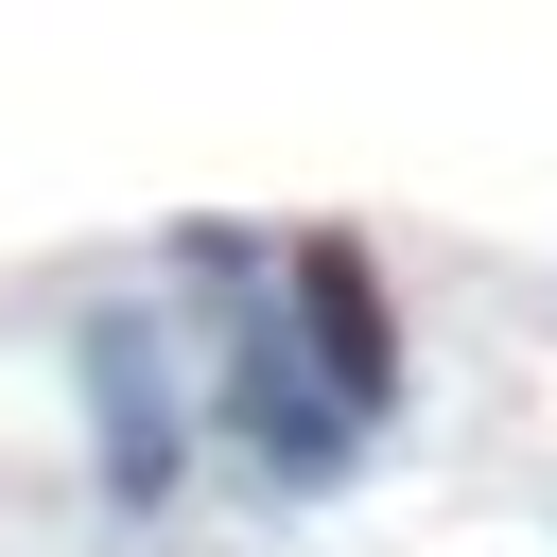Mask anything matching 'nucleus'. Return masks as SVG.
<instances>
[{
  "mask_svg": "<svg viewBox=\"0 0 557 557\" xmlns=\"http://www.w3.org/2000/svg\"><path fill=\"white\" fill-rule=\"evenodd\" d=\"M209 418L278 470V487H348L366 470V400L313 366V331H296V296H261V278H226V383H209Z\"/></svg>",
  "mask_w": 557,
  "mask_h": 557,
  "instance_id": "nucleus-1",
  "label": "nucleus"
},
{
  "mask_svg": "<svg viewBox=\"0 0 557 557\" xmlns=\"http://www.w3.org/2000/svg\"><path fill=\"white\" fill-rule=\"evenodd\" d=\"M70 383H87V470H104V505H122V522H157V505H174V470H191V383H174L157 313H139V296H104V313L70 331Z\"/></svg>",
  "mask_w": 557,
  "mask_h": 557,
  "instance_id": "nucleus-2",
  "label": "nucleus"
},
{
  "mask_svg": "<svg viewBox=\"0 0 557 557\" xmlns=\"http://www.w3.org/2000/svg\"><path fill=\"white\" fill-rule=\"evenodd\" d=\"M278 296H296V331H313V366H331V383H348V400L383 418V400H400V313H383V261H366L348 226H313V244L278 261Z\"/></svg>",
  "mask_w": 557,
  "mask_h": 557,
  "instance_id": "nucleus-3",
  "label": "nucleus"
}]
</instances>
